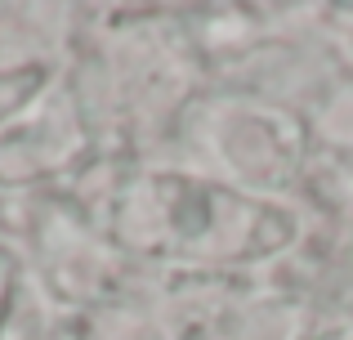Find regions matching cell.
<instances>
[{"instance_id":"obj_3","label":"cell","mask_w":353,"mask_h":340,"mask_svg":"<svg viewBox=\"0 0 353 340\" xmlns=\"http://www.w3.org/2000/svg\"><path fill=\"white\" fill-rule=\"evenodd\" d=\"M18 287H23V264H18V255L0 242V340L9 332V318H14Z\"/></svg>"},{"instance_id":"obj_2","label":"cell","mask_w":353,"mask_h":340,"mask_svg":"<svg viewBox=\"0 0 353 340\" xmlns=\"http://www.w3.org/2000/svg\"><path fill=\"white\" fill-rule=\"evenodd\" d=\"M45 81H50V68H45V63H23V68L0 72V121H9L14 112H23V108L45 90Z\"/></svg>"},{"instance_id":"obj_1","label":"cell","mask_w":353,"mask_h":340,"mask_svg":"<svg viewBox=\"0 0 353 340\" xmlns=\"http://www.w3.org/2000/svg\"><path fill=\"white\" fill-rule=\"evenodd\" d=\"M130 197L148 201V228L157 251L179 255H210L224 264H250L264 255L282 251L291 242L295 224L273 206L237 197L228 188L183 174H152ZM143 237V246H148Z\"/></svg>"}]
</instances>
